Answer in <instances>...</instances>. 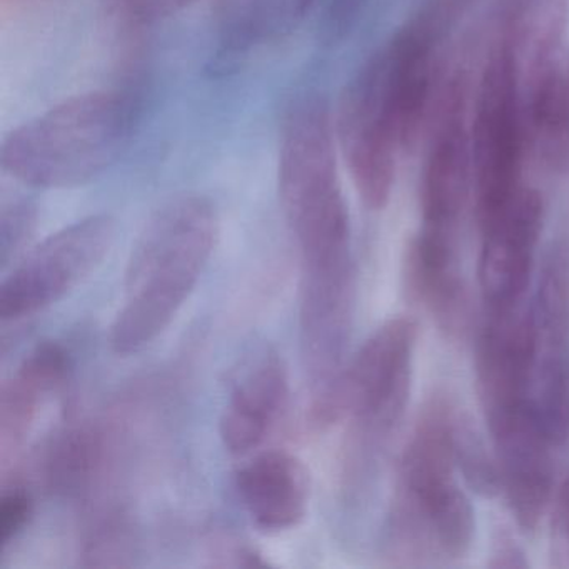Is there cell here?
<instances>
[{
    "label": "cell",
    "mask_w": 569,
    "mask_h": 569,
    "mask_svg": "<svg viewBox=\"0 0 569 569\" xmlns=\"http://www.w3.org/2000/svg\"><path fill=\"white\" fill-rule=\"evenodd\" d=\"M288 399V369L278 355L266 352L229 396L219 422L224 448L234 456L261 448L281 421Z\"/></svg>",
    "instance_id": "cell-15"
},
{
    "label": "cell",
    "mask_w": 569,
    "mask_h": 569,
    "mask_svg": "<svg viewBox=\"0 0 569 569\" xmlns=\"http://www.w3.org/2000/svg\"><path fill=\"white\" fill-rule=\"evenodd\" d=\"M109 14L114 16L126 24L134 26L136 16L141 8L142 0H102Z\"/></svg>",
    "instance_id": "cell-27"
},
{
    "label": "cell",
    "mask_w": 569,
    "mask_h": 569,
    "mask_svg": "<svg viewBox=\"0 0 569 569\" xmlns=\"http://www.w3.org/2000/svg\"><path fill=\"white\" fill-rule=\"evenodd\" d=\"M456 411L446 395L429 398L402 449L389 515V545L401 558L458 559L471 549L475 509L456 478Z\"/></svg>",
    "instance_id": "cell-2"
},
{
    "label": "cell",
    "mask_w": 569,
    "mask_h": 569,
    "mask_svg": "<svg viewBox=\"0 0 569 569\" xmlns=\"http://www.w3.org/2000/svg\"><path fill=\"white\" fill-rule=\"evenodd\" d=\"M209 565L218 568H266L269 562L261 551L236 536L218 532L212 535L206 549Z\"/></svg>",
    "instance_id": "cell-23"
},
{
    "label": "cell",
    "mask_w": 569,
    "mask_h": 569,
    "mask_svg": "<svg viewBox=\"0 0 569 569\" xmlns=\"http://www.w3.org/2000/svg\"><path fill=\"white\" fill-rule=\"evenodd\" d=\"M131 536L124 518L119 515H109L99 519L96 528H92L88 542L84 546V558L91 566H122V558H128Z\"/></svg>",
    "instance_id": "cell-21"
},
{
    "label": "cell",
    "mask_w": 569,
    "mask_h": 569,
    "mask_svg": "<svg viewBox=\"0 0 569 569\" xmlns=\"http://www.w3.org/2000/svg\"><path fill=\"white\" fill-rule=\"evenodd\" d=\"M355 311L352 259L302 266L299 335L302 359L315 392L341 371Z\"/></svg>",
    "instance_id": "cell-11"
},
{
    "label": "cell",
    "mask_w": 569,
    "mask_h": 569,
    "mask_svg": "<svg viewBox=\"0 0 569 569\" xmlns=\"http://www.w3.org/2000/svg\"><path fill=\"white\" fill-rule=\"evenodd\" d=\"M335 129L359 198L375 211L386 208L401 146L386 104L378 59L346 89Z\"/></svg>",
    "instance_id": "cell-9"
},
{
    "label": "cell",
    "mask_w": 569,
    "mask_h": 569,
    "mask_svg": "<svg viewBox=\"0 0 569 569\" xmlns=\"http://www.w3.org/2000/svg\"><path fill=\"white\" fill-rule=\"evenodd\" d=\"M499 472L501 492L508 499L516 525L535 532L551 502V446L539 425L535 408L509 416L489 428Z\"/></svg>",
    "instance_id": "cell-13"
},
{
    "label": "cell",
    "mask_w": 569,
    "mask_h": 569,
    "mask_svg": "<svg viewBox=\"0 0 569 569\" xmlns=\"http://www.w3.org/2000/svg\"><path fill=\"white\" fill-rule=\"evenodd\" d=\"M466 96L465 78L449 79L422 169V229L449 236L465 209L475 174Z\"/></svg>",
    "instance_id": "cell-10"
},
{
    "label": "cell",
    "mask_w": 569,
    "mask_h": 569,
    "mask_svg": "<svg viewBox=\"0 0 569 569\" xmlns=\"http://www.w3.org/2000/svg\"><path fill=\"white\" fill-rule=\"evenodd\" d=\"M456 468L466 485L482 498L501 492V472L495 452L488 451L471 418L458 408L452 425Z\"/></svg>",
    "instance_id": "cell-20"
},
{
    "label": "cell",
    "mask_w": 569,
    "mask_h": 569,
    "mask_svg": "<svg viewBox=\"0 0 569 569\" xmlns=\"http://www.w3.org/2000/svg\"><path fill=\"white\" fill-rule=\"evenodd\" d=\"M236 491L262 532L291 531L305 521L311 479L305 462L286 451H266L236 472Z\"/></svg>",
    "instance_id": "cell-14"
},
{
    "label": "cell",
    "mask_w": 569,
    "mask_h": 569,
    "mask_svg": "<svg viewBox=\"0 0 569 569\" xmlns=\"http://www.w3.org/2000/svg\"><path fill=\"white\" fill-rule=\"evenodd\" d=\"M138 116V99L121 89L66 99L6 136L2 171L31 188L88 184L121 158Z\"/></svg>",
    "instance_id": "cell-3"
},
{
    "label": "cell",
    "mask_w": 569,
    "mask_h": 569,
    "mask_svg": "<svg viewBox=\"0 0 569 569\" xmlns=\"http://www.w3.org/2000/svg\"><path fill=\"white\" fill-rule=\"evenodd\" d=\"M36 228V208L29 201L6 202L0 211V262L8 266L24 248Z\"/></svg>",
    "instance_id": "cell-22"
},
{
    "label": "cell",
    "mask_w": 569,
    "mask_h": 569,
    "mask_svg": "<svg viewBox=\"0 0 569 569\" xmlns=\"http://www.w3.org/2000/svg\"><path fill=\"white\" fill-rule=\"evenodd\" d=\"M218 231L216 206L201 194L178 196L151 216L132 249L111 326L116 355H138L172 325L211 259Z\"/></svg>",
    "instance_id": "cell-1"
},
{
    "label": "cell",
    "mask_w": 569,
    "mask_h": 569,
    "mask_svg": "<svg viewBox=\"0 0 569 569\" xmlns=\"http://www.w3.org/2000/svg\"><path fill=\"white\" fill-rule=\"evenodd\" d=\"M116 232L114 218L96 214L46 238L0 286V319L21 321L66 298L102 264Z\"/></svg>",
    "instance_id": "cell-7"
},
{
    "label": "cell",
    "mask_w": 569,
    "mask_h": 569,
    "mask_svg": "<svg viewBox=\"0 0 569 569\" xmlns=\"http://www.w3.org/2000/svg\"><path fill=\"white\" fill-rule=\"evenodd\" d=\"M71 369L68 351L58 342H42L0 389V468H11L29 438L39 406L64 382Z\"/></svg>",
    "instance_id": "cell-16"
},
{
    "label": "cell",
    "mask_w": 569,
    "mask_h": 569,
    "mask_svg": "<svg viewBox=\"0 0 569 569\" xmlns=\"http://www.w3.org/2000/svg\"><path fill=\"white\" fill-rule=\"evenodd\" d=\"M489 568L522 569L528 568V559L521 546L508 531H498L492 539L491 561Z\"/></svg>",
    "instance_id": "cell-26"
},
{
    "label": "cell",
    "mask_w": 569,
    "mask_h": 569,
    "mask_svg": "<svg viewBox=\"0 0 569 569\" xmlns=\"http://www.w3.org/2000/svg\"><path fill=\"white\" fill-rule=\"evenodd\" d=\"M526 121L548 162L568 164L569 59L565 69L535 89L526 106Z\"/></svg>",
    "instance_id": "cell-19"
},
{
    "label": "cell",
    "mask_w": 569,
    "mask_h": 569,
    "mask_svg": "<svg viewBox=\"0 0 569 569\" xmlns=\"http://www.w3.org/2000/svg\"><path fill=\"white\" fill-rule=\"evenodd\" d=\"M104 458L101 429L92 425L72 426L46 446L38 462L39 478L54 495L79 496L101 475Z\"/></svg>",
    "instance_id": "cell-18"
},
{
    "label": "cell",
    "mask_w": 569,
    "mask_h": 569,
    "mask_svg": "<svg viewBox=\"0 0 569 569\" xmlns=\"http://www.w3.org/2000/svg\"><path fill=\"white\" fill-rule=\"evenodd\" d=\"M418 325L396 316L379 326L346 368L312 396L316 425L349 419L359 436L385 438L405 415Z\"/></svg>",
    "instance_id": "cell-5"
},
{
    "label": "cell",
    "mask_w": 569,
    "mask_h": 569,
    "mask_svg": "<svg viewBox=\"0 0 569 569\" xmlns=\"http://www.w3.org/2000/svg\"><path fill=\"white\" fill-rule=\"evenodd\" d=\"M521 72L511 39L499 34L482 72L472 119L476 211L479 229L521 191L526 144Z\"/></svg>",
    "instance_id": "cell-6"
},
{
    "label": "cell",
    "mask_w": 569,
    "mask_h": 569,
    "mask_svg": "<svg viewBox=\"0 0 569 569\" xmlns=\"http://www.w3.org/2000/svg\"><path fill=\"white\" fill-rule=\"evenodd\" d=\"M536 416L556 446L569 439V244L556 242L541 266L535 306Z\"/></svg>",
    "instance_id": "cell-8"
},
{
    "label": "cell",
    "mask_w": 569,
    "mask_h": 569,
    "mask_svg": "<svg viewBox=\"0 0 569 569\" xmlns=\"http://www.w3.org/2000/svg\"><path fill=\"white\" fill-rule=\"evenodd\" d=\"M279 199L302 266L351 258L349 214L339 181L336 129L325 99L289 109L279 146Z\"/></svg>",
    "instance_id": "cell-4"
},
{
    "label": "cell",
    "mask_w": 569,
    "mask_h": 569,
    "mask_svg": "<svg viewBox=\"0 0 569 569\" xmlns=\"http://www.w3.org/2000/svg\"><path fill=\"white\" fill-rule=\"evenodd\" d=\"M34 512L31 492L24 488H12L0 499V552L11 546L28 528Z\"/></svg>",
    "instance_id": "cell-24"
},
{
    "label": "cell",
    "mask_w": 569,
    "mask_h": 569,
    "mask_svg": "<svg viewBox=\"0 0 569 569\" xmlns=\"http://www.w3.org/2000/svg\"><path fill=\"white\" fill-rule=\"evenodd\" d=\"M405 281L409 296L425 306L442 329L456 332L465 326L468 299L452 236L421 229L406 251Z\"/></svg>",
    "instance_id": "cell-17"
},
{
    "label": "cell",
    "mask_w": 569,
    "mask_h": 569,
    "mask_svg": "<svg viewBox=\"0 0 569 569\" xmlns=\"http://www.w3.org/2000/svg\"><path fill=\"white\" fill-rule=\"evenodd\" d=\"M542 199L522 186L511 202L481 228L479 288L488 311L518 308L531 281L542 229Z\"/></svg>",
    "instance_id": "cell-12"
},
{
    "label": "cell",
    "mask_w": 569,
    "mask_h": 569,
    "mask_svg": "<svg viewBox=\"0 0 569 569\" xmlns=\"http://www.w3.org/2000/svg\"><path fill=\"white\" fill-rule=\"evenodd\" d=\"M551 532L556 548L569 565V472L561 479L558 488L552 491Z\"/></svg>",
    "instance_id": "cell-25"
}]
</instances>
